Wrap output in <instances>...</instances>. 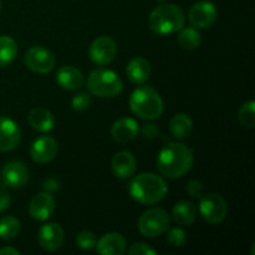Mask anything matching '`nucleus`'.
<instances>
[{
    "instance_id": "f257e3e1",
    "label": "nucleus",
    "mask_w": 255,
    "mask_h": 255,
    "mask_svg": "<svg viewBox=\"0 0 255 255\" xmlns=\"http://www.w3.org/2000/svg\"><path fill=\"white\" fill-rule=\"evenodd\" d=\"M193 166L191 148L179 142H171L161 149L157 158V168L166 178L177 179L183 177Z\"/></svg>"
},
{
    "instance_id": "f03ea898",
    "label": "nucleus",
    "mask_w": 255,
    "mask_h": 255,
    "mask_svg": "<svg viewBox=\"0 0 255 255\" xmlns=\"http://www.w3.org/2000/svg\"><path fill=\"white\" fill-rule=\"evenodd\" d=\"M168 192L166 181L156 173H141L128 184V193L133 201L141 204H156L166 197Z\"/></svg>"
},
{
    "instance_id": "7ed1b4c3",
    "label": "nucleus",
    "mask_w": 255,
    "mask_h": 255,
    "mask_svg": "<svg viewBox=\"0 0 255 255\" xmlns=\"http://www.w3.org/2000/svg\"><path fill=\"white\" fill-rule=\"evenodd\" d=\"M184 12L178 5L162 4L154 7L148 17L149 29L157 35L178 32L184 26Z\"/></svg>"
},
{
    "instance_id": "20e7f679",
    "label": "nucleus",
    "mask_w": 255,
    "mask_h": 255,
    "mask_svg": "<svg viewBox=\"0 0 255 255\" xmlns=\"http://www.w3.org/2000/svg\"><path fill=\"white\" fill-rule=\"evenodd\" d=\"M129 109L143 120H156L163 112V101L158 92L151 86H138L129 97Z\"/></svg>"
},
{
    "instance_id": "39448f33",
    "label": "nucleus",
    "mask_w": 255,
    "mask_h": 255,
    "mask_svg": "<svg viewBox=\"0 0 255 255\" xmlns=\"http://www.w3.org/2000/svg\"><path fill=\"white\" fill-rule=\"evenodd\" d=\"M86 85L90 94L102 99H112L122 91L121 77L107 69H96L90 72Z\"/></svg>"
},
{
    "instance_id": "423d86ee",
    "label": "nucleus",
    "mask_w": 255,
    "mask_h": 255,
    "mask_svg": "<svg viewBox=\"0 0 255 255\" xmlns=\"http://www.w3.org/2000/svg\"><path fill=\"white\" fill-rule=\"evenodd\" d=\"M171 219L162 208H151L141 214L138 219V231L147 238H154L163 234L169 228Z\"/></svg>"
},
{
    "instance_id": "0eeeda50",
    "label": "nucleus",
    "mask_w": 255,
    "mask_h": 255,
    "mask_svg": "<svg viewBox=\"0 0 255 255\" xmlns=\"http://www.w3.org/2000/svg\"><path fill=\"white\" fill-rule=\"evenodd\" d=\"M24 64L29 70L36 74H49L55 69L56 59L49 49L44 46H32L24 56Z\"/></svg>"
},
{
    "instance_id": "6e6552de",
    "label": "nucleus",
    "mask_w": 255,
    "mask_h": 255,
    "mask_svg": "<svg viewBox=\"0 0 255 255\" xmlns=\"http://www.w3.org/2000/svg\"><path fill=\"white\" fill-rule=\"evenodd\" d=\"M199 213L208 223H222L227 217V202L218 193L206 194L199 202Z\"/></svg>"
},
{
    "instance_id": "1a4fd4ad",
    "label": "nucleus",
    "mask_w": 255,
    "mask_h": 255,
    "mask_svg": "<svg viewBox=\"0 0 255 255\" xmlns=\"http://www.w3.org/2000/svg\"><path fill=\"white\" fill-rule=\"evenodd\" d=\"M117 54L116 42L109 36H100L90 45L89 55L94 64L99 66L111 64Z\"/></svg>"
},
{
    "instance_id": "9d476101",
    "label": "nucleus",
    "mask_w": 255,
    "mask_h": 255,
    "mask_svg": "<svg viewBox=\"0 0 255 255\" xmlns=\"http://www.w3.org/2000/svg\"><path fill=\"white\" fill-rule=\"evenodd\" d=\"M217 15L218 11L213 2L201 0L189 10V22L196 29H208L216 22Z\"/></svg>"
},
{
    "instance_id": "9b49d317",
    "label": "nucleus",
    "mask_w": 255,
    "mask_h": 255,
    "mask_svg": "<svg viewBox=\"0 0 255 255\" xmlns=\"http://www.w3.org/2000/svg\"><path fill=\"white\" fill-rule=\"evenodd\" d=\"M57 154V142L51 136H40L30 147V156L36 163H49Z\"/></svg>"
},
{
    "instance_id": "f8f14e48",
    "label": "nucleus",
    "mask_w": 255,
    "mask_h": 255,
    "mask_svg": "<svg viewBox=\"0 0 255 255\" xmlns=\"http://www.w3.org/2000/svg\"><path fill=\"white\" fill-rule=\"evenodd\" d=\"M1 179L9 188H21L29 181V169L22 162H7L2 168Z\"/></svg>"
},
{
    "instance_id": "ddd939ff",
    "label": "nucleus",
    "mask_w": 255,
    "mask_h": 255,
    "mask_svg": "<svg viewBox=\"0 0 255 255\" xmlns=\"http://www.w3.org/2000/svg\"><path fill=\"white\" fill-rule=\"evenodd\" d=\"M55 199L49 192L36 194L29 204V214L37 222H45L52 216L55 211Z\"/></svg>"
},
{
    "instance_id": "4468645a",
    "label": "nucleus",
    "mask_w": 255,
    "mask_h": 255,
    "mask_svg": "<svg viewBox=\"0 0 255 255\" xmlns=\"http://www.w3.org/2000/svg\"><path fill=\"white\" fill-rule=\"evenodd\" d=\"M37 241L46 252H56L64 243V231L57 223H47L39 229Z\"/></svg>"
},
{
    "instance_id": "2eb2a0df",
    "label": "nucleus",
    "mask_w": 255,
    "mask_h": 255,
    "mask_svg": "<svg viewBox=\"0 0 255 255\" xmlns=\"http://www.w3.org/2000/svg\"><path fill=\"white\" fill-rule=\"evenodd\" d=\"M21 138V131L14 120L0 117V152H9L16 148Z\"/></svg>"
},
{
    "instance_id": "dca6fc26",
    "label": "nucleus",
    "mask_w": 255,
    "mask_h": 255,
    "mask_svg": "<svg viewBox=\"0 0 255 255\" xmlns=\"http://www.w3.org/2000/svg\"><path fill=\"white\" fill-rule=\"evenodd\" d=\"M97 253L101 255H122L126 253L127 242L122 234L111 232L104 234L96 243Z\"/></svg>"
},
{
    "instance_id": "f3484780",
    "label": "nucleus",
    "mask_w": 255,
    "mask_h": 255,
    "mask_svg": "<svg viewBox=\"0 0 255 255\" xmlns=\"http://www.w3.org/2000/svg\"><path fill=\"white\" fill-rule=\"evenodd\" d=\"M138 132L139 126L136 120L131 117H121L112 125L111 136L116 142L126 143L136 138Z\"/></svg>"
},
{
    "instance_id": "a211bd4d",
    "label": "nucleus",
    "mask_w": 255,
    "mask_h": 255,
    "mask_svg": "<svg viewBox=\"0 0 255 255\" xmlns=\"http://www.w3.org/2000/svg\"><path fill=\"white\" fill-rule=\"evenodd\" d=\"M112 172L116 177L121 179L129 178L134 174L137 169L136 157L128 151H121L116 153L112 158Z\"/></svg>"
},
{
    "instance_id": "6ab92c4d",
    "label": "nucleus",
    "mask_w": 255,
    "mask_h": 255,
    "mask_svg": "<svg viewBox=\"0 0 255 255\" xmlns=\"http://www.w3.org/2000/svg\"><path fill=\"white\" fill-rule=\"evenodd\" d=\"M56 82L61 89L72 91L84 85L85 79L79 69L74 66H62L56 72Z\"/></svg>"
},
{
    "instance_id": "aec40b11",
    "label": "nucleus",
    "mask_w": 255,
    "mask_h": 255,
    "mask_svg": "<svg viewBox=\"0 0 255 255\" xmlns=\"http://www.w3.org/2000/svg\"><path fill=\"white\" fill-rule=\"evenodd\" d=\"M27 121L32 129L41 133L50 132L55 126V119L49 110L44 107H35L29 112Z\"/></svg>"
},
{
    "instance_id": "412c9836",
    "label": "nucleus",
    "mask_w": 255,
    "mask_h": 255,
    "mask_svg": "<svg viewBox=\"0 0 255 255\" xmlns=\"http://www.w3.org/2000/svg\"><path fill=\"white\" fill-rule=\"evenodd\" d=\"M127 79L134 85H142L151 75V65L144 57H133L126 67Z\"/></svg>"
},
{
    "instance_id": "4be33fe9",
    "label": "nucleus",
    "mask_w": 255,
    "mask_h": 255,
    "mask_svg": "<svg viewBox=\"0 0 255 255\" xmlns=\"http://www.w3.org/2000/svg\"><path fill=\"white\" fill-rule=\"evenodd\" d=\"M172 216H173L174 222L178 226H191L196 221V206L189 201H179L178 203L174 204L173 209H172Z\"/></svg>"
},
{
    "instance_id": "5701e85b",
    "label": "nucleus",
    "mask_w": 255,
    "mask_h": 255,
    "mask_svg": "<svg viewBox=\"0 0 255 255\" xmlns=\"http://www.w3.org/2000/svg\"><path fill=\"white\" fill-rule=\"evenodd\" d=\"M171 134L177 139H186L193 131V121L187 114H177L169 122Z\"/></svg>"
},
{
    "instance_id": "b1692460",
    "label": "nucleus",
    "mask_w": 255,
    "mask_h": 255,
    "mask_svg": "<svg viewBox=\"0 0 255 255\" xmlns=\"http://www.w3.org/2000/svg\"><path fill=\"white\" fill-rule=\"evenodd\" d=\"M17 54V45L12 37L0 36V67L7 66L15 60Z\"/></svg>"
},
{
    "instance_id": "393cba45",
    "label": "nucleus",
    "mask_w": 255,
    "mask_h": 255,
    "mask_svg": "<svg viewBox=\"0 0 255 255\" xmlns=\"http://www.w3.org/2000/svg\"><path fill=\"white\" fill-rule=\"evenodd\" d=\"M201 32L196 27H182L178 34V44L182 49L196 50L201 45Z\"/></svg>"
},
{
    "instance_id": "a878e982",
    "label": "nucleus",
    "mask_w": 255,
    "mask_h": 255,
    "mask_svg": "<svg viewBox=\"0 0 255 255\" xmlns=\"http://www.w3.org/2000/svg\"><path fill=\"white\" fill-rule=\"evenodd\" d=\"M20 232V222L15 217L5 216L0 219V238L5 241L16 238Z\"/></svg>"
},
{
    "instance_id": "bb28decb",
    "label": "nucleus",
    "mask_w": 255,
    "mask_h": 255,
    "mask_svg": "<svg viewBox=\"0 0 255 255\" xmlns=\"http://www.w3.org/2000/svg\"><path fill=\"white\" fill-rule=\"evenodd\" d=\"M238 117L241 124L247 128H254L255 127V104L254 101H248L242 105L239 109Z\"/></svg>"
},
{
    "instance_id": "cd10ccee",
    "label": "nucleus",
    "mask_w": 255,
    "mask_h": 255,
    "mask_svg": "<svg viewBox=\"0 0 255 255\" xmlns=\"http://www.w3.org/2000/svg\"><path fill=\"white\" fill-rule=\"evenodd\" d=\"M92 104V97L90 92L86 91H81L79 94L75 95L71 100V106L75 111L77 112H82L86 111Z\"/></svg>"
},
{
    "instance_id": "c85d7f7f",
    "label": "nucleus",
    "mask_w": 255,
    "mask_h": 255,
    "mask_svg": "<svg viewBox=\"0 0 255 255\" xmlns=\"http://www.w3.org/2000/svg\"><path fill=\"white\" fill-rule=\"evenodd\" d=\"M97 238L92 232L84 231L81 233L77 234L76 237V244L80 249L82 251H92L96 247Z\"/></svg>"
},
{
    "instance_id": "c756f323",
    "label": "nucleus",
    "mask_w": 255,
    "mask_h": 255,
    "mask_svg": "<svg viewBox=\"0 0 255 255\" xmlns=\"http://www.w3.org/2000/svg\"><path fill=\"white\" fill-rule=\"evenodd\" d=\"M167 241L174 248H181L187 243V234L183 229L173 228L169 231L168 236H167Z\"/></svg>"
},
{
    "instance_id": "7c9ffc66",
    "label": "nucleus",
    "mask_w": 255,
    "mask_h": 255,
    "mask_svg": "<svg viewBox=\"0 0 255 255\" xmlns=\"http://www.w3.org/2000/svg\"><path fill=\"white\" fill-rule=\"evenodd\" d=\"M129 255H157L158 252L146 243H134L128 249Z\"/></svg>"
},
{
    "instance_id": "2f4dec72",
    "label": "nucleus",
    "mask_w": 255,
    "mask_h": 255,
    "mask_svg": "<svg viewBox=\"0 0 255 255\" xmlns=\"http://www.w3.org/2000/svg\"><path fill=\"white\" fill-rule=\"evenodd\" d=\"M187 193L191 197H201L203 192V184L198 179H191L187 183Z\"/></svg>"
},
{
    "instance_id": "473e14b6",
    "label": "nucleus",
    "mask_w": 255,
    "mask_h": 255,
    "mask_svg": "<svg viewBox=\"0 0 255 255\" xmlns=\"http://www.w3.org/2000/svg\"><path fill=\"white\" fill-rule=\"evenodd\" d=\"M139 132H141V134L144 137V138L153 139L159 134V128L156 126V125L147 124V125H144L141 129H139Z\"/></svg>"
},
{
    "instance_id": "72a5a7b5",
    "label": "nucleus",
    "mask_w": 255,
    "mask_h": 255,
    "mask_svg": "<svg viewBox=\"0 0 255 255\" xmlns=\"http://www.w3.org/2000/svg\"><path fill=\"white\" fill-rule=\"evenodd\" d=\"M10 202H11V198H10L9 193L5 192L4 189H0V212H4L9 208Z\"/></svg>"
},
{
    "instance_id": "f704fd0d",
    "label": "nucleus",
    "mask_w": 255,
    "mask_h": 255,
    "mask_svg": "<svg viewBox=\"0 0 255 255\" xmlns=\"http://www.w3.org/2000/svg\"><path fill=\"white\" fill-rule=\"evenodd\" d=\"M19 251L11 248V247H5L0 249V255H19Z\"/></svg>"
},
{
    "instance_id": "c9c22d12",
    "label": "nucleus",
    "mask_w": 255,
    "mask_h": 255,
    "mask_svg": "<svg viewBox=\"0 0 255 255\" xmlns=\"http://www.w3.org/2000/svg\"><path fill=\"white\" fill-rule=\"evenodd\" d=\"M157 1H159V2H163V1H167V0H157Z\"/></svg>"
},
{
    "instance_id": "e433bc0d",
    "label": "nucleus",
    "mask_w": 255,
    "mask_h": 255,
    "mask_svg": "<svg viewBox=\"0 0 255 255\" xmlns=\"http://www.w3.org/2000/svg\"><path fill=\"white\" fill-rule=\"evenodd\" d=\"M0 9H1V0H0Z\"/></svg>"
}]
</instances>
